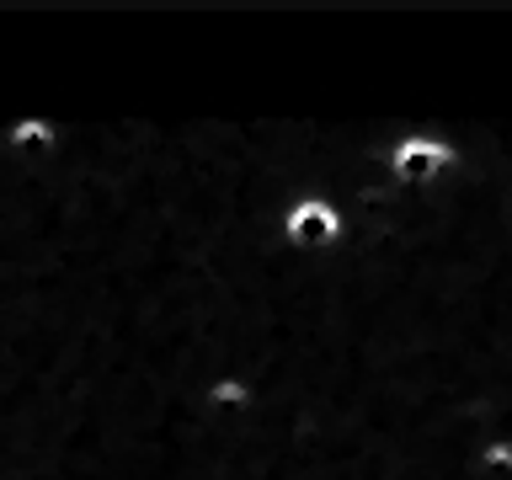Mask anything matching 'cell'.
I'll return each instance as SVG.
<instances>
[{
    "mask_svg": "<svg viewBox=\"0 0 512 480\" xmlns=\"http://www.w3.org/2000/svg\"><path fill=\"white\" fill-rule=\"evenodd\" d=\"M448 160L443 144H427V139H411V144H400V155H395V171L406 176V182H416V176H432Z\"/></svg>",
    "mask_w": 512,
    "mask_h": 480,
    "instance_id": "2",
    "label": "cell"
},
{
    "mask_svg": "<svg viewBox=\"0 0 512 480\" xmlns=\"http://www.w3.org/2000/svg\"><path fill=\"white\" fill-rule=\"evenodd\" d=\"M342 235V219H336V208L331 203H320V198H304L294 203V214H288V240H315V246H326V240Z\"/></svg>",
    "mask_w": 512,
    "mask_h": 480,
    "instance_id": "1",
    "label": "cell"
}]
</instances>
